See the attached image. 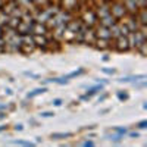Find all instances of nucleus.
Returning a JSON list of instances; mask_svg holds the SVG:
<instances>
[{
  "instance_id": "f257e3e1",
  "label": "nucleus",
  "mask_w": 147,
  "mask_h": 147,
  "mask_svg": "<svg viewBox=\"0 0 147 147\" xmlns=\"http://www.w3.org/2000/svg\"><path fill=\"white\" fill-rule=\"evenodd\" d=\"M71 21V13L69 12H57V13L55 16H52L50 19H49L47 22H50V25L52 27H57V25H62V24H68Z\"/></svg>"
},
{
  "instance_id": "f03ea898",
  "label": "nucleus",
  "mask_w": 147,
  "mask_h": 147,
  "mask_svg": "<svg viewBox=\"0 0 147 147\" xmlns=\"http://www.w3.org/2000/svg\"><path fill=\"white\" fill-rule=\"evenodd\" d=\"M125 12H127V9H125L124 3H115V5L112 6L110 13H112V16H113L115 19H119V18H124Z\"/></svg>"
},
{
  "instance_id": "7ed1b4c3",
  "label": "nucleus",
  "mask_w": 147,
  "mask_h": 147,
  "mask_svg": "<svg viewBox=\"0 0 147 147\" xmlns=\"http://www.w3.org/2000/svg\"><path fill=\"white\" fill-rule=\"evenodd\" d=\"M129 49V43H128V35H121L118 37V41H116V50L119 52H127Z\"/></svg>"
},
{
  "instance_id": "20e7f679",
  "label": "nucleus",
  "mask_w": 147,
  "mask_h": 147,
  "mask_svg": "<svg viewBox=\"0 0 147 147\" xmlns=\"http://www.w3.org/2000/svg\"><path fill=\"white\" fill-rule=\"evenodd\" d=\"M32 25H34V21H31V22H27V21H21L19 22V25H18V31L21 32V34H30L31 31H32Z\"/></svg>"
},
{
  "instance_id": "39448f33",
  "label": "nucleus",
  "mask_w": 147,
  "mask_h": 147,
  "mask_svg": "<svg viewBox=\"0 0 147 147\" xmlns=\"http://www.w3.org/2000/svg\"><path fill=\"white\" fill-rule=\"evenodd\" d=\"M96 37H99V38L102 40H110L112 38V32H110V28L109 27H99V30H97L96 32Z\"/></svg>"
},
{
  "instance_id": "423d86ee",
  "label": "nucleus",
  "mask_w": 147,
  "mask_h": 147,
  "mask_svg": "<svg viewBox=\"0 0 147 147\" xmlns=\"http://www.w3.org/2000/svg\"><path fill=\"white\" fill-rule=\"evenodd\" d=\"M84 22H85V25L87 27H93L94 24L97 22V15L94 13V12H91V10H88V12H85L84 13Z\"/></svg>"
},
{
  "instance_id": "0eeeda50",
  "label": "nucleus",
  "mask_w": 147,
  "mask_h": 147,
  "mask_svg": "<svg viewBox=\"0 0 147 147\" xmlns=\"http://www.w3.org/2000/svg\"><path fill=\"white\" fill-rule=\"evenodd\" d=\"M32 32L34 34H37V35H44L46 32H47V27L44 25V24H41V22H34V25H32Z\"/></svg>"
},
{
  "instance_id": "6e6552de",
  "label": "nucleus",
  "mask_w": 147,
  "mask_h": 147,
  "mask_svg": "<svg viewBox=\"0 0 147 147\" xmlns=\"http://www.w3.org/2000/svg\"><path fill=\"white\" fill-rule=\"evenodd\" d=\"M124 6H125V9H127L128 12H131L132 15H134V13L137 15V12H138V6H137V2H136V0H125Z\"/></svg>"
},
{
  "instance_id": "1a4fd4ad",
  "label": "nucleus",
  "mask_w": 147,
  "mask_h": 147,
  "mask_svg": "<svg viewBox=\"0 0 147 147\" xmlns=\"http://www.w3.org/2000/svg\"><path fill=\"white\" fill-rule=\"evenodd\" d=\"M62 3L66 10H75V9L78 10V7H80L78 0H62Z\"/></svg>"
},
{
  "instance_id": "9d476101",
  "label": "nucleus",
  "mask_w": 147,
  "mask_h": 147,
  "mask_svg": "<svg viewBox=\"0 0 147 147\" xmlns=\"http://www.w3.org/2000/svg\"><path fill=\"white\" fill-rule=\"evenodd\" d=\"M115 22H116V21H115V18L112 16V13L107 15V16H105V18H100V24H102L103 27H112Z\"/></svg>"
},
{
  "instance_id": "9b49d317",
  "label": "nucleus",
  "mask_w": 147,
  "mask_h": 147,
  "mask_svg": "<svg viewBox=\"0 0 147 147\" xmlns=\"http://www.w3.org/2000/svg\"><path fill=\"white\" fill-rule=\"evenodd\" d=\"M97 15H99L100 18H105V16L110 15V7H109V5H102V6H99Z\"/></svg>"
},
{
  "instance_id": "f8f14e48",
  "label": "nucleus",
  "mask_w": 147,
  "mask_h": 147,
  "mask_svg": "<svg viewBox=\"0 0 147 147\" xmlns=\"http://www.w3.org/2000/svg\"><path fill=\"white\" fill-rule=\"evenodd\" d=\"M127 28L129 30V32H134V31H137L138 30V24H137V18L134 19V16L129 18L128 24H127Z\"/></svg>"
},
{
  "instance_id": "ddd939ff",
  "label": "nucleus",
  "mask_w": 147,
  "mask_h": 147,
  "mask_svg": "<svg viewBox=\"0 0 147 147\" xmlns=\"http://www.w3.org/2000/svg\"><path fill=\"white\" fill-rule=\"evenodd\" d=\"M19 22H21V19H19V18L12 16V18L7 21V27H9V28H13V30H16V28H18V25H19Z\"/></svg>"
},
{
  "instance_id": "4468645a",
  "label": "nucleus",
  "mask_w": 147,
  "mask_h": 147,
  "mask_svg": "<svg viewBox=\"0 0 147 147\" xmlns=\"http://www.w3.org/2000/svg\"><path fill=\"white\" fill-rule=\"evenodd\" d=\"M137 13H138L140 24H141V25H146V22H147V12H146V7H143L140 12H137Z\"/></svg>"
},
{
  "instance_id": "2eb2a0df",
  "label": "nucleus",
  "mask_w": 147,
  "mask_h": 147,
  "mask_svg": "<svg viewBox=\"0 0 147 147\" xmlns=\"http://www.w3.org/2000/svg\"><path fill=\"white\" fill-rule=\"evenodd\" d=\"M34 44H38V46H46L47 44V40L44 38V35H34Z\"/></svg>"
},
{
  "instance_id": "dca6fc26",
  "label": "nucleus",
  "mask_w": 147,
  "mask_h": 147,
  "mask_svg": "<svg viewBox=\"0 0 147 147\" xmlns=\"http://www.w3.org/2000/svg\"><path fill=\"white\" fill-rule=\"evenodd\" d=\"M72 134L71 132H65V134H53L52 138L53 140H62V138H66V137H71Z\"/></svg>"
},
{
  "instance_id": "f3484780",
  "label": "nucleus",
  "mask_w": 147,
  "mask_h": 147,
  "mask_svg": "<svg viewBox=\"0 0 147 147\" xmlns=\"http://www.w3.org/2000/svg\"><path fill=\"white\" fill-rule=\"evenodd\" d=\"M107 43H109V40H99V41H97V46H99L100 49H107L109 46H107Z\"/></svg>"
},
{
  "instance_id": "a211bd4d",
  "label": "nucleus",
  "mask_w": 147,
  "mask_h": 147,
  "mask_svg": "<svg viewBox=\"0 0 147 147\" xmlns=\"http://www.w3.org/2000/svg\"><path fill=\"white\" fill-rule=\"evenodd\" d=\"M44 91H46V88H37V90H34L32 93H30L28 97L31 99V97H34V96H37V94H41V93H44Z\"/></svg>"
},
{
  "instance_id": "6ab92c4d",
  "label": "nucleus",
  "mask_w": 147,
  "mask_h": 147,
  "mask_svg": "<svg viewBox=\"0 0 147 147\" xmlns=\"http://www.w3.org/2000/svg\"><path fill=\"white\" fill-rule=\"evenodd\" d=\"M99 90H102V85H96V87H93V88H90V90L87 91V96H91V94L97 93Z\"/></svg>"
},
{
  "instance_id": "aec40b11",
  "label": "nucleus",
  "mask_w": 147,
  "mask_h": 147,
  "mask_svg": "<svg viewBox=\"0 0 147 147\" xmlns=\"http://www.w3.org/2000/svg\"><path fill=\"white\" fill-rule=\"evenodd\" d=\"M136 2H137L138 9H143V7H146V6H147V2H146V0H136Z\"/></svg>"
},
{
  "instance_id": "412c9836",
  "label": "nucleus",
  "mask_w": 147,
  "mask_h": 147,
  "mask_svg": "<svg viewBox=\"0 0 147 147\" xmlns=\"http://www.w3.org/2000/svg\"><path fill=\"white\" fill-rule=\"evenodd\" d=\"M13 144H19V146H34L30 141H13Z\"/></svg>"
},
{
  "instance_id": "4be33fe9",
  "label": "nucleus",
  "mask_w": 147,
  "mask_h": 147,
  "mask_svg": "<svg viewBox=\"0 0 147 147\" xmlns=\"http://www.w3.org/2000/svg\"><path fill=\"white\" fill-rule=\"evenodd\" d=\"M138 127H140L141 129H143V128H146V127H147V121H141L140 124H138Z\"/></svg>"
},
{
  "instance_id": "5701e85b",
  "label": "nucleus",
  "mask_w": 147,
  "mask_h": 147,
  "mask_svg": "<svg viewBox=\"0 0 147 147\" xmlns=\"http://www.w3.org/2000/svg\"><path fill=\"white\" fill-rule=\"evenodd\" d=\"M53 105H56V106H60V105H62V100H60V99H56V100L53 102Z\"/></svg>"
},
{
  "instance_id": "b1692460",
  "label": "nucleus",
  "mask_w": 147,
  "mask_h": 147,
  "mask_svg": "<svg viewBox=\"0 0 147 147\" xmlns=\"http://www.w3.org/2000/svg\"><path fill=\"white\" fill-rule=\"evenodd\" d=\"M41 116H44V118H49V116H53V113H50V112H44V113H41Z\"/></svg>"
},
{
  "instance_id": "393cba45",
  "label": "nucleus",
  "mask_w": 147,
  "mask_h": 147,
  "mask_svg": "<svg viewBox=\"0 0 147 147\" xmlns=\"http://www.w3.org/2000/svg\"><path fill=\"white\" fill-rule=\"evenodd\" d=\"M82 146H94V143H93V141H84Z\"/></svg>"
},
{
  "instance_id": "a878e982",
  "label": "nucleus",
  "mask_w": 147,
  "mask_h": 147,
  "mask_svg": "<svg viewBox=\"0 0 147 147\" xmlns=\"http://www.w3.org/2000/svg\"><path fill=\"white\" fill-rule=\"evenodd\" d=\"M105 72H106V74H113L115 71H113V69H105Z\"/></svg>"
},
{
  "instance_id": "bb28decb",
  "label": "nucleus",
  "mask_w": 147,
  "mask_h": 147,
  "mask_svg": "<svg viewBox=\"0 0 147 147\" xmlns=\"http://www.w3.org/2000/svg\"><path fill=\"white\" fill-rule=\"evenodd\" d=\"M119 99H127V96L122 94V93H119Z\"/></svg>"
},
{
  "instance_id": "cd10ccee",
  "label": "nucleus",
  "mask_w": 147,
  "mask_h": 147,
  "mask_svg": "<svg viewBox=\"0 0 147 147\" xmlns=\"http://www.w3.org/2000/svg\"><path fill=\"white\" fill-rule=\"evenodd\" d=\"M0 6H2V0H0Z\"/></svg>"
}]
</instances>
